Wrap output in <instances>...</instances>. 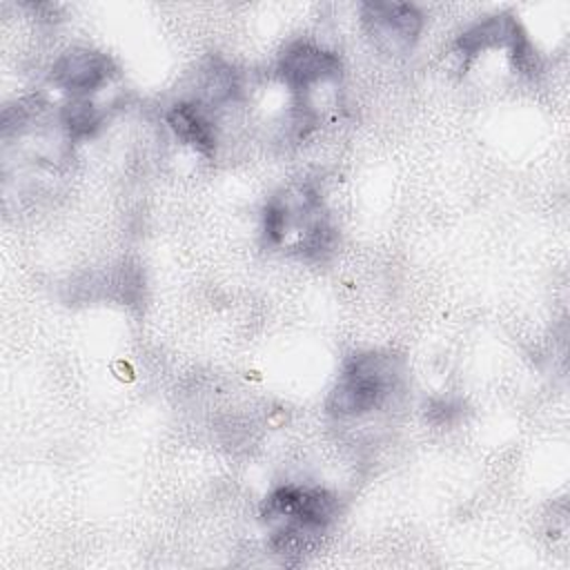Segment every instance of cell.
Wrapping results in <instances>:
<instances>
[{
  "label": "cell",
  "mask_w": 570,
  "mask_h": 570,
  "mask_svg": "<svg viewBox=\"0 0 570 570\" xmlns=\"http://www.w3.org/2000/svg\"><path fill=\"white\" fill-rule=\"evenodd\" d=\"M102 122V114L87 98H76L62 109V125L71 138L91 136Z\"/></svg>",
  "instance_id": "cell-7"
},
{
  "label": "cell",
  "mask_w": 570,
  "mask_h": 570,
  "mask_svg": "<svg viewBox=\"0 0 570 570\" xmlns=\"http://www.w3.org/2000/svg\"><path fill=\"white\" fill-rule=\"evenodd\" d=\"M111 73H114L111 60L105 53L91 51L85 47L67 49L65 53H60V58L51 67V80L60 89L78 98L102 87L111 78Z\"/></svg>",
  "instance_id": "cell-4"
},
{
  "label": "cell",
  "mask_w": 570,
  "mask_h": 570,
  "mask_svg": "<svg viewBox=\"0 0 570 570\" xmlns=\"http://www.w3.org/2000/svg\"><path fill=\"white\" fill-rule=\"evenodd\" d=\"M363 24L379 49L385 53H407L419 40L423 16L407 2H365Z\"/></svg>",
  "instance_id": "cell-3"
},
{
  "label": "cell",
  "mask_w": 570,
  "mask_h": 570,
  "mask_svg": "<svg viewBox=\"0 0 570 570\" xmlns=\"http://www.w3.org/2000/svg\"><path fill=\"white\" fill-rule=\"evenodd\" d=\"M278 71L292 89L307 91L318 82L338 78L341 60L336 53L325 51L312 42H294L283 51Z\"/></svg>",
  "instance_id": "cell-5"
},
{
  "label": "cell",
  "mask_w": 570,
  "mask_h": 570,
  "mask_svg": "<svg viewBox=\"0 0 570 570\" xmlns=\"http://www.w3.org/2000/svg\"><path fill=\"white\" fill-rule=\"evenodd\" d=\"M167 122L174 134L187 145L196 147L200 154L212 156L216 149V131L212 120L194 102H178L169 109Z\"/></svg>",
  "instance_id": "cell-6"
},
{
  "label": "cell",
  "mask_w": 570,
  "mask_h": 570,
  "mask_svg": "<svg viewBox=\"0 0 570 570\" xmlns=\"http://www.w3.org/2000/svg\"><path fill=\"white\" fill-rule=\"evenodd\" d=\"M401 370L392 354H354L330 396V412L338 416H361L381 407L396 390Z\"/></svg>",
  "instance_id": "cell-2"
},
{
  "label": "cell",
  "mask_w": 570,
  "mask_h": 570,
  "mask_svg": "<svg viewBox=\"0 0 570 570\" xmlns=\"http://www.w3.org/2000/svg\"><path fill=\"white\" fill-rule=\"evenodd\" d=\"M263 514L267 521H281L272 537L276 552H303L334 519L336 497L321 488L285 485L269 494Z\"/></svg>",
  "instance_id": "cell-1"
}]
</instances>
